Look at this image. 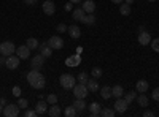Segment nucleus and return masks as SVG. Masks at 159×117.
<instances>
[{
    "mask_svg": "<svg viewBox=\"0 0 159 117\" xmlns=\"http://www.w3.org/2000/svg\"><path fill=\"white\" fill-rule=\"evenodd\" d=\"M37 2H38V0H24V3H25V5H35Z\"/></svg>",
    "mask_w": 159,
    "mask_h": 117,
    "instance_id": "obj_45",
    "label": "nucleus"
},
{
    "mask_svg": "<svg viewBox=\"0 0 159 117\" xmlns=\"http://www.w3.org/2000/svg\"><path fill=\"white\" fill-rule=\"evenodd\" d=\"M40 54H42L45 59L51 57V54H52V49L48 46V43H46V44H42V48H40Z\"/></svg>",
    "mask_w": 159,
    "mask_h": 117,
    "instance_id": "obj_23",
    "label": "nucleus"
},
{
    "mask_svg": "<svg viewBox=\"0 0 159 117\" xmlns=\"http://www.w3.org/2000/svg\"><path fill=\"white\" fill-rule=\"evenodd\" d=\"M135 100H137V103H139V106H142V108H147V106H148V103H150L148 97L145 95V94H140Z\"/></svg>",
    "mask_w": 159,
    "mask_h": 117,
    "instance_id": "obj_22",
    "label": "nucleus"
},
{
    "mask_svg": "<svg viewBox=\"0 0 159 117\" xmlns=\"http://www.w3.org/2000/svg\"><path fill=\"white\" fill-rule=\"evenodd\" d=\"M119 13H121L123 16H129L130 15V5L121 3V5H119Z\"/></svg>",
    "mask_w": 159,
    "mask_h": 117,
    "instance_id": "obj_29",
    "label": "nucleus"
},
{
    "mask_svg": "<svg viewBox=\"0 0 159 117\" xmlns=\"http://www.w3.org/2000/svg\"><path fill=\"white\" fill-rule=\"evenodd\" d=\"M40 74H42V73H40V70H35V68H34V70H30V71L27 73V81H29V82H32L34 79H37V77H38Z\"/></svg>",
    "mask_w": 159,
    "mask_h": 117,
    "instance_id": "obj_28",
    "label": "nucleus"
},
{
    "mask_svg": "<svg viewBox=\"0 0 159 117\" xmlns=\"http://www.w3.org/2000/svg\"><path fill=\"white\" fill-rule=\"evenodd\" d=\"M81 22L86 24V25H92V24L96 22V18H94V15H92V13H88V15H84V18L81 19Z\"/></svg>",
    "mask_w": 159,
    "mask_h": 117,
    "instance_id": "obj_27",
    "label": "nucleus"
},
{
    "mask_svg": "<svg viewBox=\"0 0 159 117\" xmlns=\"http://www.w3.org/2000/svg\"><path fill=\"white\" fill-rule=\"evenodd\" d=\"M124 2H126L127 5H132V3H134V0H124Z\"/></svg>",
    "mask_w": 159,
    "mask_h": 117,
    "instance_id": "obj_48",
    "label": "nucleus"
},
{
    "mask_svg": "<svg viewBox=\"0 0 159 117\" xmlns=\"http://www.w3.org/2000/svg\"><path fill=\"white\" fill-rule=\"evenodd\" d=\"M91 74H92V77H94V79H99V77L102 76V70L97 68V67H94V68L91 70Z\"/></svg>",
    "mask_w": 159,
    "mask_h": 117,
    "instance_id": "obj_35",
    "label": "nucleus"
},
{
    "mask_svg": "<svg viewBox=\"0 0 159 117\" xmlns=\"http://www.w3.org/2000/svg\"><path fill=\"white\" fill-rule=\"evenodd\" d=\"M139 43L142 44V46H147V44H150L151 43V35L148 33V32H140L139 33Z\"/></svg>",
    "mask_w": 159,
    "mask_h": 117,
    "instance_id": "obj_12",
    "label": "nucleus"
},
{
    "mask_svg": "<svg viewBox=\"0 0 159 117\" xmlns=\"http://www.w3.org/2000/svg\"><path fill=\"white\" fill-rule=\"evenodd\" d=\"M124 95V89H123V86H115V87H111V97H115V98H121Z\"/></svg>",
    "mask_w": 159,
    "mask_h": 117,
    "instance_id": "obj_19",
    "label": "nucleus"
},
{
    "mask_svg": "<svg viewBox=\"0 0 159 117\" xmlns=\"http://www.w3.org/2000/svg\"><path fill=\"white\" fill-rule=\"evenodd\" d=\"M48 46L51 48V49H62L64 48V40L61 36H51L49 40H48Z\"/></svg>",
    "mask_w": 159,
    "mask_h": 117,
    "instance_id": "obj_7",
    "label": "nucleus"
},
{
    "mask_svg": "<svg viewBox=\"0 0 159 117\" xmlns=\"http://www.w3.org/2000/svg\"><path fill=\"white\" fill-rule=\"evenodd\" d=\"M34 89H43L45 87V84H46V79H45V76L43 74H40L37 79H34L32 82H29Z\"/></svg>",
    "mask_w": 159,
    "mask_h": 117,
    "instance_id": "obj_13",
    "label": "nucleus"
},
{
    "mask_svg": "<svg viewBox=\"0 0 159 117\" xmlns=\"http://www.w3.org/2000/svg\"><path fill=\"white\" fill-rule=\"evenodd\" d=\"M111 2H113L115 5H121V3L124 2V0H111Z\"/></svg>",
    "mask_w": 159,
    "mask_h": 117,
    "instance_id": "obj_46",
    "label": "nucleus"
},
{
    "mask_svg": "<svg viewBox=\"0 0 159 117\" xmlns=\"http://www.w3.org/2000/svg\"><path fill=\"white\" fill-rule=\"evenodd\" d=\"M0 105L5 106V105H7V98H0Z\"/></svg>",
    "mask_w": 159,
    "mask_h": 117,
    "instance_id": "obj_47",
    "label": "nucleus"
},
{
    "mask_svg": "<svg viewBox=\"0 0 159 117\" xmlns=\"http://www.w3.org/2000/svg\"><path fill=\"white\" fill-rule=\"evenodd\" d=\"M148 81H145V79H140L137 81L135 84V90H137V94H147V90H148Z\"/></svg>",
    "mask_w": 159,
    "mask_h": 117,
    "instance_id": "obj_14",
    "label": "nucleus"
},
{
    "mask_svg": "<svg viewBox=\"0 0 159 117\" xmlns=\"http://www.w3.org/2000/svg\"><path fill=\"white\" fill-rule=\"evenodd\" d=\"M30 48L27 46V44H24V46H19L18 49H16V56L21 59V60H27L29 59V56H30Z\"/></svg>",
    "mask_w": 159,
    "mask_h": 117,
    "instance_id": "obj_8",
    "label": "nucleus"
},
{
    "mask_svg": "<svg viewBox=\"0 0 159 117\" xmlns=\"http://www.w3.org/2000/svg\"><path fill=\"white\" fill-rule=\"evenodd\" d=\"M27 105H29V103H27V100H25V98H19L18 106H19L21 109H25V108H27Z\"/></svg>",
    "mask_w": 159,
    "mask_h": 117,
    "instance_id": "obj_38",
    "label": "nucleus"
},
{
    "mask_svg": "<svg viewBox=\"0 0 159 117\" xmlns=\"http://www.w3.org/2000/svg\"><path fill=\"white\" fill-rule=\"evenodd\" d=\"M81 8L84 10V13H94V10H96V3L92 2V0H86Z\"/></svg>",
    "mask_w": 159,
    "mask_h": 117,
    "instance_id": "obj_21",
    "label": "nucleus"
},
{
    "mask_svg": "<svg viewBox=\"0 0 159 117\" xmlns=\"http://www.w3.org/2000/svg\"><path fill=\"white\" fill-rule=\"evenodd\" d=\"M153 115H154L153 111H145V112H143V117H153Z\"/></svg>",
    "mask_w": 159,
    "mask_h": 117,
    "instance_id": "obj_44",
    "label": "nucleus"
},
{
    "mask_svg": "<svg viewBox=\"0 0 159 117\" xmlns=\"http://www.w3.org/2000/svg\"><path fill=\"white\" fill-rule=\"evenodd\" d=\"M43 13L45 15H48V16H52L56 13V5L51 2V0H46V2H43Z\"/></svg>",
    "mask_w": 159,
    "mask_h": 117,
    "instance_id": "obj_11",
    "label": "nucleus"
},
{
    "mask_svg": "<svg viewBox=\"0 0 159 117\" xmlns=\"http://www.w3.org/2000/svg\"><path fill=\"white\" fill-rule=\"evenodd\" d=\"M100 97H102L103 100H108V98H111V87H108V86L102 87V89H100Z\"/></svg>",
    "mask_w": 159,
    "mask_h": 117,
    "instance_id": "obj_25",
    "label": "nucleus"
},
{
    "mask_svg": "<svg viewBox=\"0 0 159 117\" xmlns=\"http://www.w3.org/2000/svg\"><path fill=\"white\" fill-rule=\"evenodd\" d=\"M59 82H61L62 89H65V90H70V89H73V87H75L76 79H75V77H73L72 74H69V73H64V74H61V77H59Z\"/></svg>",
    "mask_w": 159,
    "mask_h": 117,
    "instance_id": "obj_1",
    "label": "nucleus"
},
{
    "mask_svg": "<svg viewBox=\"0 0 159 117\" xmlns=\"http://www.w3.org/2000/svg\"><path fill=\"white\" fill-rule=\"evenodd\" d=\"M72 5H73L72 2H69V3H65V5H64V10H65V11H72V8H73Z\"/></svg>",
    "mask_w": 159,
    "mask_h": 117,
    "instance_id": "obj_43",
    "label": "nucleus"
},
{
    "mask_svg": "<svg viewBox=\"0 0 159 117\" xmlns=\"http://www.w3.org/2000/svg\"><path fill=\"white\" fill-rule=\"evenodd\" d=\"M13 95H15V97H19V95H21V87H19V86L13 87Z\"/></svg>",
    "mask_w": 159,
    "mask_h": 117,
    "instance_id": "obj_41",
    "label": "nucleus"
},
{
    "mask_svg": "<svg viewBox=\"0 0 159 117\" xmlns=\"http://www.w3.org/2000/svg\"><path fill=\"white\" fill-rule=\"evenodd\" d=\"M25 43H27V46H29L30 49H38V48H40V46H38V40H37V38H29V40L25 41Z\"/></svg>",
    "mask_w": 159,
    "mask_h": 117,
    "instance_id": "obj_31",
    "label": "nucleus"
},
{
    "mask_svg": "<svg viewBox=\"0 0 159 117\" xmlns=\"http://www.w3.org/2000/svg\"><path fill=\"white\" fill-rule=\"evenodd\" d=\"M67 29H69V27H67V25H65V24H59L57 27H56V30H57L59 33H64V32H67Z\"/></svg>",
    "mask_w": 159,
    "mask_h": 117,
    "instance_id": "obj_39",
    "label": "nucleus"
},
{
    "mask_svg": "<svg viewBox=\"0 0 159 117\" xmlns=\"http://www.w3.org/2000/svg\"><path fill=\"white\" fill-rule=\"evenodd\" d=\"M67 32H69V35L72 36V38H80L81 36V30H80V27L78 25H69V29H67Z\"/></svg>",
    "mask_w": 159,
    "mask_h": 117,
    "instance_id": "obj_17",
    "label": "nucleus"
},
{
    "mask_svg": "<svg viewBox=\"0 0 159 117\" xmlns=\"http://www.w3.org/2000/svg\"><path fill=\"white\" fill-rule=\"evenodd\" d=\"M135 98H137V92H129V94H124V100L129 103V105H130V103L134 101Z\"/></svg>",
    "mask_w": 159,
    "mask_h": 117,
    "instance_id": "obj_33",
    "label": "nucleus"
},
{
    "mask_svg": "<svg viewBox=\"0 0 159 117\" xmlns=\"http://www.w3.org/2000/svg\"><path fill=\"white\" fill-rule=\"evenodd\" d=\"M148 2H156V0H148Z\"/></svg>",
    "mask_w": 159,
    "mask_h": 117,
    "instance_id": "obj_52",
    "label": "nucleus"
},
{
    "mask_svg": "<svg viewBox=\"0 0 159 117\" xmlns=\"http://www.w3.org/2000/svg\"><path fill=\"white\" fill-rule=\"evenodd\" d=\"M100 111H102V106L99 105V103H91L89 105V112H91V115L92 117H97V115H100Z\"/></svg>",
    "mask_w": 159,
    "mask_h": 117,
    "instance_id": "obj_16",
    "label": "nucleus"
},
{
    "mask_svg": "<svg viewBox=\"0 0 159 117\" xmlns=\"http://www.w3.org/2000/svg\"><path fill=\"white\" fill-rule=\"evenodd\" d=\"M64 114H65V117H75V115L78 114V111H76V109H75V106L72 105V106H67V108H65Z\"/></svg>",
    "mask_w": 159,
    "mask_h": 117,
    "instance_id": "obj_30",
    "label": "nucleus"
},
{
    "mask_svg": "<svg viewBox=\"0 0 159 117\" xmlns=\"http://www.w3.org/2000/svg\"><path fill=\"white\" fill-rule=\"evenodd\" d=\"M115 114H116V111L115 109H110V108H105V109L100 111V115H103V117H113Z\"/></svg>",
    "mask_w": 159,
    "mask_h": 117,
    "instance_id": "obj_32",
    "label": "nucleus"
},
{
    "mask_svg": "<svg viewBox=\"0 0 159 117\" xmlns=\"http://www.w3.org/2000/svg\"><path fill=\"white\" fill-rule=\"evenodd\" d=\"M73 90V95H75V98H86L88 97V94H89V90H88V87H86V84H75V87L72 89Z\"/></svg>",
    "mask_w": 159,
    "mask_h": 117,
    "instance_id": "obj_2",
    "label": "nucleus"
},
{
    "mask_svg": "<svg viewBox=\"0 0 159 117\" xmlns=\"http://www.w3.org/2000/svg\"><path fill=\"white\" fill-rule=\"evenodd\" d=\"M15 51H16V48H15V44H13L11 41H3V43H0V54L2 56H13L15 54Z\"/></svg>",
    "mask_w": 159,
    "mask_h": 117,
    "instance_id": "obj_3",
    "label": "nucleus"
},
{
    "mask_svg": "<svg viewBox=\"0 0 159 117\" xmlns=\"http://www.w3.org/2000/svg\"><path fill=\"white\" fill-rule=\"evenodd\" d=\"M80 63H81V56H80L78 52L75 56H70V57L65 59V65H67V67H72V68L78 67Z\"/></svg>",
    "mask_w": 159,
    "mask_h": 117,
    "instance_id": "obj_10",
    "label": "nucleus"
},
{
    "mask_svg": "<svg viewBox=\"0 0 159 117\" xmlns=\"http://www.w3.org/2000/svg\"><path fill=\"white\" fill-rule=\"evenodd\" d=\"M115 111H116V114H124L126 111H127V106H129V103L121 97V98H116V103H115Z\"/></svg>",
    "mask_w": 159,
    "mask_h": 117,
    "instance_id": "obj_4",
    "label": "nucleus"
},
{
    "mask_svg": "<svg viewBox=\"0 0 159 117\" xmlns=\"http://www.w3.org/2000/svg\"><path fill=\"white\" fill-rule=\"evenodd\" d=\"M151 98H153L154 101H159V87H156V89L153 90V94H151Z\"/></svg>",
    "mask_w": 159,
    "mask_h": 117,
    "instance_id": "obj_40",
    "label": "nucleus"
},
{
    "mask_svg": "<svg viewBox=\"0 0 159 117\" xmlns=\"http://www.w3.org/2000/svg\"><path fill=\"white\" fill-rule=\"evenodd\" d=\"M19 62H21V59L18 56H8L7 60H5V65H7L8 70H16L19 67Z\"/></svg>",
    "mask_w": 159,
    "mask_h": 117,
    "instance_id": "obj_6",
    "label": "nucleus"
},
{
    "mask_svg": "<svg viewBox=\"0 0 159 117\" xmlns=\"http://www.w3.org/2000/svg\"><path fill=\"white\" fill-rule=\"evenodd\" d=\"M24 115H25V117H35V115H38V114H37V111H30V109H27V111L24 112Z\"/></svg>",
    "mask_w": 159,
    "mask_h": 117,
    "instance_id": "obj_42",
    "label": "nucleus"
},
{
    "mask_svg": "<svg viewBox=\"0 0 159 117\" xmlns=\"http://www.w3.org/2000/svg\"><path fill=\"white\" fill-rule=\"evenodd\" d=\"M151 48H153V51L154 52H159V38H156V40H151Z\"/></svg>",
    "mask_w": 159,
    "mask_h": 117,
    "instance_id": "obj_37",
    "label": "nucleus"
},
{
    "mask_svg": "<svg viewBox=\"0 0 159 117\" xmlns=\"http://www.w3.org/2000/svg\"><path fill=\"white\" fill-rule=\"evenodd\" d=\"M46 101H48V105H56V103H57V95L56 94H49Z\"/></svg>",
    "mask_w": 159,
    "mask_h": 117,
    "instance_id": "obj_36",
    "label": "nucleus"
},
{
    "mask_svg": "<svg viewBox=\"0 0 159 117\" xmlns=\"http://www.w3.org/2000/svg\"><path fill=\"white\" fill-rule=\"evenodd\" d=\"M35 111L38 115H43L46 111H48V101H43V100H40L37 103V106H35Z\"/></svg>",
    "mask_w": 159,
    "mask_h": 117,
    "instance_id": "obj_15",
    "label": "nucleus"
},
{
    "mask_svg": "<svg viewBox=\"0 0 159 117\" xmlns=\"http://www.w3.org/2000/svg\"><path fill=\"white\" fill-rule=\"evenodd\" d=\"M84 15H86V13H84L83 8H75V10L72 11V18H73L75 21H81V19L84 18Z\"/></svg>",
    "mask_w": 159,
    "mask_h": 117,
    "instance_id": "obj_18",
    "label": "nucleus"
},
{
    "mask_svg": "<svg viewBox=\"0 0 159 117\" xmlns=\"http://www.w3.org/2000/svg\"><path fill=\"white\" fill-rule=\"evenodd\" d=\"M73 106H75V109H76L78 112H81V111H84V108H86V103H84V98H76V100L73 101Z\"/></svg>",
    "mask_w": 159,
    "mask_h": 117,
    "instance_id": "obj_20",
    "label": "nucleus"
},
{
    "mask_svg": "<svg viewBox=\"0 0 159 117\" xmlns=\"http://www.w3.org/2000/svg\"><path fill=\"white\" fill-rule=\"evenodd\" d=\"M30 65H32V68H35V70H40L45 65V57L42 56V54H38V56H34L32 59H30Z\"/></svg>",
    "mask_w": 159,
    "mask_h": 117,
    "instance_id": "obj_9",
    "label": "nucleus"
},
{
    "mask_svg": "<svg viewBox=\"0 0 159 117\" xmlns=\"http://www.w3.org/2000/svg\"><path fill=\"white\" fill-rule=\"evenodd\" d=\"M3 115L5 117H18L19 115V106L18 105H7L3 108Z\"/></svg>",
    "mask_w": 159,
    "mask_h": 117,
    "instance_id": "obj_5",
    "label": "nucleus"
},
{
    "mask_svg": "<svg viewBox=\"0 0 159 117\" xmlns=\"http://www.w3.org/2000/svg\"><path fill=\"white\" fill-rule=\"evenodd\" d=\"M48 114H49L51 117H59V115H61V108H59L57 105H49Z\"/></svg>",
    "mask_w": 159,
    "mask_h": 117,
    "instance_id": "obj_24",
    "label": "nucleus"
},
{
    "mask_svg": "<svg viewBox=\"0 0 159 117\" xmlns=\"http://www.w3.org/2000/svg\"><path fill=\"white\" fill-rule=\"evenodd\" d=\"M70 2H72V3H80L81 0H70Z\"/></svg>",
    "mask_w": 159,
    "mask_h": 117,
    "instance_id": "obj_49",
    "label": "nucleus"
},
{
    "mask_svg": "<svg viewBox=\"0 0 159 117\" xmlns=\"http://www.w3.org/2000/svg\"><path fill=\"white\" fill-rule=\"evenodd\" d=\"M86 87H88V90H89V92H92V94H94V92H97V90H100V89H99V84H97V81H94V79L88 81V82H86Z\"/></svg>",
    "mask_w": 159,
    "mask_h": 117,
    "instance_id": "obj_26",
    "label": "nucleus"
},
{
    "mask_svg": "<svg viewBox=\"0 0 159 117\" xmlns=\"http://www.w3.org/2000/svg\"><path fill=\"white\" fill-rule=\"evenodd\" d=\"M2 63H5V60H3V57H0V65Z\"/></svg>",
    "mask_w": 159,
    "mask_h": 117,
    "instance_id": "obj_51",
    "label": "nucleus"
},
{
    "mask_svg": "<svg viewBox=\"0 0 159 117\" xmlns=\"http://www.w3.org/2000/svg\"><path fill=\"white\" fill-rule=\"evenodd\" d=\"M76 79H78V82H80V84H86V82H88V74H86L84 71H81V73L78 74Z\"/></svg>",
    "mask_w": 159,
    "mask_h": 117,
    "instance_id": "obj_34",
    "label": "nucleus"
},
{
    "mask_svg": "<svg viewBox=\"0 0 159 117\" xmlns=\"http://www.w3.org/2000/svg\"><path fill=\"white\" fill-rule=\"evenodd\" d=\"M0 114H3V105H0Z\"/></svg>",
    "mask_w": 159,
    "mask_h": 117,
    "instance_id": "obj_50",
    "label": "nucleus"
}]
</instances>
